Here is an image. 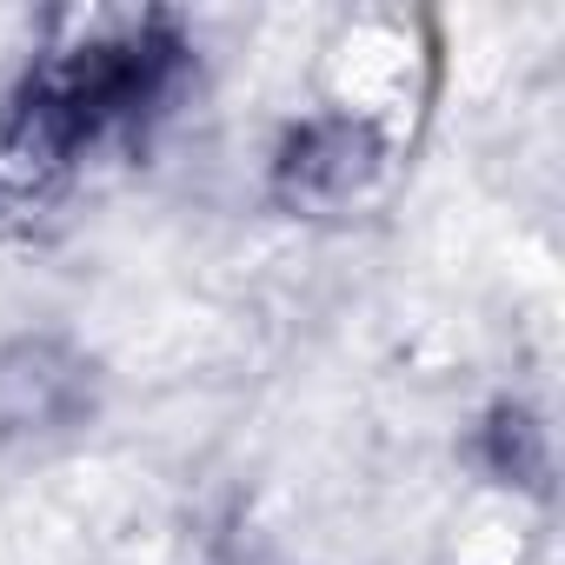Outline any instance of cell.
Masks as SVG:
<instances>
[{
	"label": "cell",
	"mask_w": 565,
	"mask_h": 565,
	"mask_svg": "<svg viewBox=\"0 0 565 565\" xmlns=\"http://www.w3.org/2000/svg\"><path fill=\"white\" fill-rule=\"evenodd\" d=\"M180 41L160 14H81L0 114V193L61 186L100 140L134 127L173 81Z\"/></svg>",
	"instance_id": "1"
},
{
	"label": "cell",
	"mask_w": 565,
	"mask_h": 565,
	"mask_svg": "<svg viewBox=\"0 0 565 565\" xmlns=\"http://www.w3.org/2000/svg\"><path fill=\"white\" fill-rule=\"evenodd\" d=\"M380 173V140L360 114H327V120H307L287 153H279V200H294V206H340L353 200L366 180Z\"/></svg>",
	"instance_id": "2"
}]
</instances>
